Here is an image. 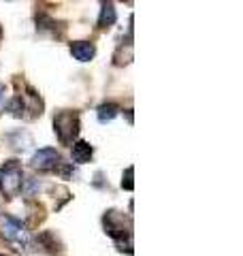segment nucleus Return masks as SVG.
<instances>
[{"label": "nucleus", "mask_w": 243, "mask_h": 256, "mask_svg": "<svg viewBox=\"0 0 243 256\" xmlns=\"http://www.w3.org/2000/svg\"><path fill=\"white\" fill-rule=\"evenodd\" d=\"M118 114H120V105H116V102H102V105L98 107V111H96L98 122H102V124L111 122V120L116 118Z\"/></svg>", "instance_id": "nucleus-9"}, {"label": "nucleus", "mask_w": 243, "mask_h": 256, "mask_svg": "<svg viewBox=\"0 0 243 256\" xmlns=\"http://www.w3.org/2000/svg\"><path fill=\"white\" fill-rule=\"evenodd\" d=\"M0 111H4V86H0Z\"/></svg>", "instance_id": "nucleus-12"}, {"label": "nucleus", "mask_w": 243, "mask_h": 256, "mask_svg": "<svg viewBox=\"0 0 243 256\" xmlns=\"http://www.w3.org/2000/svg\"><path fill=\"white\" fill-rule=\"evenodd\" d=\"M24 188V171L18 160H6L0 166V192L6 198H15Z\"/></svg>", "instance_id": "nucleus-1"}, {"label": "nucleus", "mask_w": 243, "mask_h": 256, "mask_svg": "<svg viewBox=\"0 0 243 256\" xmlns=\"http://www.w3.org/2000/svg\"><path fill=\"white\" fill-rule=\"evenodd\" d=\"M6 141L11 143V148L15 150H28L32 146V137L26 132V130H15V132H9L6 134Z\"/></svg>", "instance_id": "nucleus-8"}, {"label": "nucleus", "mask_w": 243, "mask_h": 256, "mask_svg": "<svg viewBox=\"0 0 243 256\" xmlns=\"http://www.w3.org/2000/svg\"><path fill=\"white\" fill-rule=\"evenodd\" d=\"M54 132L62 146H72V139L79 134V114L77 111H60L54 118Z\"/></svg>", "instance_id": "nucleus-2"}, {"label": "nucleus", "mask_w": 243, "mask_h": 256, "mask_svg": "<svg viewBox=\"0 0 243 256\" xmlns=\"http://www.w3.org/2000/svg\"><path fill=\"white\" fill-rule=\"evenodd\" d=\"M70 54L79 62H90L96 54V47L90 41H75V43H70Z\"/></svg>", "instance_id": "nucleus-6"}, {"label": "nucleus", "mask_w": 243, "mask_h": 256, "mask_svg": "<svg viewBox=\"0 0 243 256\" xmlns=\"http://www.w3.org/2000/svg\"><path fill=\"white\" fill-rule=\"evenodd\" d=\"M102 224H104V230L116 239V242L122 246L124 239L130 244V220L124 218V214L120 212H107L102 218Z\"/></svg>", "instance_id": "nucleus-4"}, {"label": "nucleus", "mask_w": 243, "mask_h": 256, "mask_svg": "<svg viewBox=\"0 0 243 256\" xmlns=\"http://www.w3.org/2000/svg\"><path fill=\"white\" fill-rule=\"evenodd\" d=\"M116 6H113L111 2L102 4V11H100V18H98V28H109L116 24Z\"/></svg>", "instance_id": "nucleus-10"}, {"label": "nucleus", "mask_w": 243, "mask_h": 256, "mask_svg": "<svg viewBox=\"0 0 243 256\" xmlns=\"http://www.w3.org/2000/svg\"><path fill=\"white\" fill-rule=\"evenodd\" d=\"M0 36H2V30H0Z\"/></svg>", "instance_id": "nucleus-13"}, {"label": "nucleus", "mask_w": 243, "mask_h": 256, "mask_svg": "<svg viewBox=\"0 0 243 256\" xmlns=\"http://www.w3.org/2000/svg\"><path fill=\"white\" fill-rule=\"evenodd\" d=\"M30 164H32V169H36V171H52L60 164V154L54 148H43V150L34 152Z\"/></svg>", "instance_id": "nucleus-5"}, {"label": "nucleus", "mask_w": 243, "mask_h": 256, "mask_svg": "<svg viewBox=\"0 0 243 256\" xmlns=\"http://www.w3.org/2000/svg\"><path fill=\"white\" fill-rule=\"evenodd\" d=\"M0 233L6 242H11L20 248H28L30 246V233L26 226L13 216H0Z\"/></svg>", "instance_id": "nucleus-3"}, {"label": "nucleus", "mask_w": 243, "mask_h": 256, "mask_svg": "<svg viewBox=\"0 0 243 256\" xmlns=\"http://www.w3.org/2000/svg\"><path fill=\"white\" fill-rule=\"evenodd\" d=\"M0 256H2V254H0Z\"/></svg>", "instance_id": "nucleus-14"}, {"label": "nucleus", "mask_w": 243, "mask_h": 256, "mask_svg": "<svg viewBox=\"0 0 243 256\" xmlns=\"http://www.w3.org/2000/svg\"><path fill=\"white\" fill-rule=\"evenodd\" d=\"M132 166H128L126 173H124V178H122V188H126V190H132Z\"/></svg>", "instance_id": "nucleus-11"}, {"label": "nucleus", "mask_w": 243, "mask_h": 256, "mask_svg": "<svg viewBox=\"0 0 243 256\" xmlns=\"http://www.w3.org/2000/svg\"><path fill=\"white\" fill-rule=\"evenodd\" d=\"M92 154H94V150H92L90 143L88 141H77L75 146H72L70 158H72V162L75 164H86V162H90Z\"/></svg>", "instance_id": "nucleus-7"}]
</instances>
